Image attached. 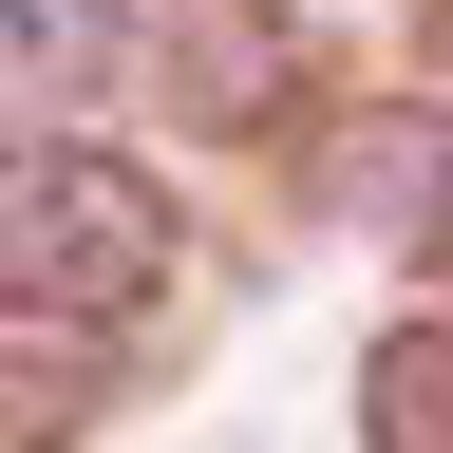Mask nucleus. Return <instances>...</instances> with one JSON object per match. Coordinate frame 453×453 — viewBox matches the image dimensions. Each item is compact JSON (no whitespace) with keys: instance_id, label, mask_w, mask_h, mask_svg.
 <instances>
[{"instance_id":"obj_2","label":"nucleus","mask_w":453,"mask_h":453,"mask_svg":"<svg viewBox=\"0 0 453 453\" xmlns=\"http://www.w3.org/2000/svg\"><path fill=\"white\" fill-rule=\"evenodd\" d=\"M133 76V0H0V133H76Z\"/></svg>"},{"instance_id":"obj_1","label":"nucleus","mask_w":453,"mask_h":453,"mask_svg":"<svg viewBox=\"0 0 453 453\" xmlns=\"http://www.w3.org/2000/svg\"><path fill=\"white\" fill-rule=\"evenodd\" d=\"M170 265H189V226H170V189L133 151L0 133V303H19V321H133Z\"/></svg>"},{"instance_id":"obj_4","label":"nucleus","mask_w":453,"mask_h":453,"mask_svg":"<svg viewBox=\"0 0 453 453\" xmlns=\"http://www.w3.org/2000/svg\"><path fill=\"white\" fill-rule=\"evenodd\" d=\"M170 57H189V76H170L189 113H265V95H283V38H265V19H189Z\"/></svg>"},{"instance_id":"obj_3","label":"nucleus","mask_w":453,"mask_h":453,"mask_svg":"<svg viewBox=\"0 0 453 453\" xmlns=\"http://www.w3.org/2000/svg\"><path fill=\"white\" fill-rule=\"evenodd\" d=\"M359 416H378V453H453V321H396V340H378Z\"/></svg>"}]
</instances>
